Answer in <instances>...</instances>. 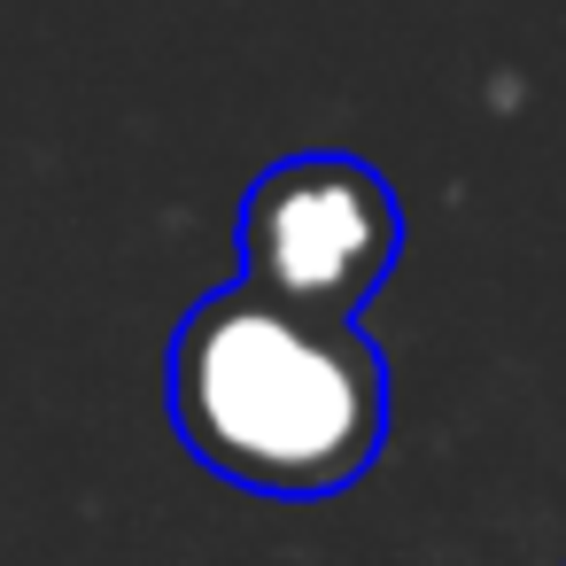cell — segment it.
Listing matches in <instances>:
<instances>
[{"label":"cell","instance_id":"6da1fadb","mask_svg":"<svg viewBox=\"0 0 566 566\" xmlns=\"http://www.w3.org/2000/svg\"><path fill=\"white\" fill-rule=\"evenodd\" d=\"M171 419L226 481L326 496L373 465L388 427V373L349 326H334V311L249 280L179 326Z\"/></svg>","mask_w":566,"mask_h":566},{"label":"cell","instance_id":"7a4b0ae2","mask_svg":"<svg viewBox=\"0 0 566 566\" xmlns=\"http://www.w3.org/2000/svg\"><path fill=\"white\" fill-rule=\"evenodd\" d=\"M241 249L256 287L311 311H349L396 264V202L365 164L303 156V164H280L249 195Z\"/></svg>","mask_w":566,"mask_h":566}]
</instances>
